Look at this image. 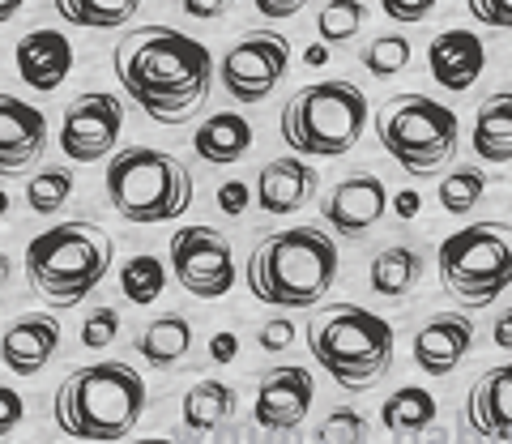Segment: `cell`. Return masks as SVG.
<instances>
[{
  "label": "cell",
  "mask_w": 512,
  "mask_h": 444,
  "mask_svg": "<svg viewBox=\"0 0 512 444\" xmlns=\"http://www.w3.org/2000/svg\"><path fill=\"white\" fill-rule=\"evenodd\" d=\"M470 146L483 163H512V90H500L483 99L474 116V133H470Z\"/></svg>",
  "instance_id": "cell-23"
},
{
  "label": "cell",
  "mask_w": 512,
  "mask_h": 444,
  "mask_svg": "<svg viewBox=\"0 0 512 444\" xmlns=\"http://www.w3.org/2000/svg\"><path fill=\"white\" fill-rule=\"evenodd\" d=\"M444 444H453V440H444Z\"/></svg>",
  "instance_id": "cell-47"
},
{
  "label": "cell",
  "mask_w": 512,
  "mask_h": 444,
  "mask_svg": "<svg viewBox=\"0 0 512 444\" xmlns=\"http://www.w3.org/2000/svg\"><path fill=\"white\" fill-rule=\"evenodd\" d=\"M431 0H384V13H389L393 22H423L431 18Z\"/></svg>",
  "instance_id": "cell-38"
},
{
  "label": "cell",
  "mask_w": 512,
  "mask_h": 444,
  "mask_svg": "<svg viewBox=\"0 0 512 444\" xmlns=\"http://www.w3.org/2000/svg\"><path fill=\"white\" fill-rule=\"evenodd\" d=\"M5 368L26 380V376H39L47 368V359H52L60 351V321L56 316H22L18 325H9L5 329Z\"/></svg>",
  "instance_id": "cell-20"
},
{
  "label": "cell",
  "mask_w": 512,
  "mask_h": 444,
  "mask_svg": "<svg viewBox=\"0 0 512 444\" xmlns=\"http://www.w3.org/2000/svg\"><path fill=\"white\" fill-rule=\"evenodd\" d=\"M60 18L73 26H94V30H111L137 18L133 0H120V5H107V0H60Z\"/></svg>",
  "instance_id": "cell-29"
},
{
  "label": "cell",
  "mask_w": 512,
  "mask_h": 444,
  "mask_svg": "<svg viewBox=\"0 0 512 444\" xmlns=\"http://www.w3.org/2000/svg\"><path fill=\"white\" fill-rule=\"evenodd\" d=\"M316 380L308 368H274L256 385V427L265 432H291L312 410Z\"/></svg>",
  "instance_id": "cell-14"
},
{
  "label": "cell",
  "mask_w": 512,
  "mask_h": 444,
  "mask_svg": "<svg viewBox=\"0 0 512 444\" xmlns=\"http://www.w3.org/2000/svg\"><path fill=\"white\" fill-rule=\"evenodd\" d=\"M393 205H397V214H402V218H414V214H419V193H402Z\"/></svg>",
  "instance_id": "cell-44"
},
{
  "label": "cell",
  "mask_w": 512,
  "mask_h": 444,
  "mask_svg": "<svg viewBox=\"0 0 512 444\" xmlns=\"http://www.w3.org/2000/svg\"><path fill=\"white\" fill-rule=\"evenodd\" d=\"M18 73L30 90L52 94L73 69V43L60 35V30H30L26 39H18Z\"/></svg>",
  "instance_id": "cell-19"
},
{
  "label": "cell",
  "mask_w": 512,
  "mask_h": 444,
  "mask_svg": "<svg viewBox=\"0 0 512 444\" xmlns=\"http://www.w3.org/2000/svg\"><path fill=\"white\" fill-rule=\"evenodd\" d=\"M120 133H124V107L116 94L103 90L77 94L60 120V150L73 163H99V158H107L120 146Z\"/></svg>",
  "instance_id": "cell-12"
},
{
  "label": "cell",
  "mask_w": 512,
  "mask_h": 444,
  "mask_svg": "<svg viewBox=\"0 0 512 444\" xmlns=\"http://www.w3.org/2000/svg\"><path fill=\"white\" fill-rule=\"evenodd\" d=\"M427 69L444 90L461 94V90H470L478 77H483L487 47H483V39H478L474 30H461V26L440 30V35L431 39V47H427Z\"/></svg>",
  "instance_id": "cell-16"
},
{
  "label": "cell",
  "mask_w": 512,
  "mask_h": 444,
  "mask_svg": "<svg viewBox=\"0 0 512 444\" xmlns=\"http://www.w3.org/2000/svg\"><path fill=\"white\" fill-rule=\"evenodd\" d=\"M376 137L384 154L410 176H436L440 167L453 163L461 124L453 107H444L427 94H393L376 111Z\"/></svg>",
  "instance_id": "cell-7"
},
{
  "label": "cell",
  "mask_w": 512,
  "mask_h": 444,
  "mask_svg": "<svg viewBox=\"0 0 512 444\" xmlns=\"http://www.w3.org/2000/svg\"><path fill=\"white\" fill-rule=\"evenodd\" d=\"M367 124V94L355 82H316L303 86L282 107V141L308 158H342L355 150Z\"/></svg>",
  "instance_id": "cell-6"
},
{
  "label": "cell",
  "mask_w": 512,
  "mask_h": 444,
  "mask_svg": "<svg viewBox=\"0 0 512 444\" xmlns=\"http://www.w3.org/2000/svg\"><path fill=\"white\" fill-rule=\"evenodd\" d=\"M252 124L239 116V111H218L192 133V150H197L201 163H214V167H231L239 163L248 150H252Z\"/></svg>",
  "instance_id": "cell-22"
},
{
  "label": "cell",
  "mask_w": 512,
  "mask_h": 444,
  "mask_svg": "<svg viewBox=\"0 0 512 444\" xmlns=\"http://www.w3.org/2000/svg\"><path fill=\"white\" fill-rule=\"evenodd\" d=\"M235 333H214V342H210V359L214 363H231L235 359Z\"/></svg>",
  "instance_id": "cell-41"
},
{
  "label": "cell",
  "mask_w": 512,
  "mask_h": 444,
  "mask_svg": "<svg viewBox=\"0 0 512 444\" xmlns=\"http://www.w3.org/2000/svg\"><path fill=\"white\" fill-rule=\"evenodd\" d=\"M487 193V176H483V167H453L448 176L440 180V205L448 214H470L478 201H483Z\"/></svg>",
  "instance_id": "cell-30"
},
{
  "label": "cell",
  "mask_w": 512,
  "mask_h": 444,
  "mask_svg": "<svg viewBox=\"0 0 512 444\" xmlns=\"http://www.w3.org/2000/svg\"><path fill=\"white\" fill-rule=\"evenodd\" d=\"M235 389L222 385V380H197L188 393H184V423L192 432H218L222 423H231L235 415Z\"/></svg>",
  "instance_id": "cell-25"
},
{
  "label": "cell",
  "mask_w": 512,
  "mask_h": 444,
  "mask_svg": "<svg viewBox=\"0 0 512 444\" xmlns=\"http://www.w3.org/2000/svg\"><path fill=\"white\" fill-rule=\"evenodd\" d=\"M470 346H474V321L461 312H444V316H431L414 333V363L431 380H444L457 372V363L470 355Z\"/></svg>",
  "instance_id": "cell-15"
},
{
  "label": "cell",
  "mask_w": 512,
  "mask_h": 444,
  "mask_svg": "<svg viewBox=\"0 0 512 444\" xmlns=\"http://www.w3.org/2000/svg\"><path fill=\"white\" fill-rule=\"evenodd\" d=\"M116 338H120V312H111V308H94V312H86L82 346H90V351H103V346H111Z\"/></svg>",
  "instance_id": "cell-35"
},
{
  "label": "cell",
  "mask_w": 512,
  "mask_h": 444,
  "mask_svg": "<svg viewBox=\"0 0 512 444\" xmlns=\"http://www.w3.org/2000/svg\"><path fill=\"white\" fill-rule=\"evenodd\" d=\"M384 210H389V188H384V180L372 176V171H355V176H346L338 188H333L320 214H325V227L333 235H342V240H363V235L384 218Z\"/></svg>",
  "instance_id": "cell-13"
},
{
  "label": "cell",
  "mask_w": 512,
  "mask_h": 444,
  "mask_svg": "<svg viewBox=\"0 0 512 444\" xmlns=\"http://www.w3.org/2000/svg\"><path fill=\"white\" fill-rule=\"evenodd\" d=\"M69 193H73V171L69 167H43L39 176L26 184V205L35 214H52L69 201Z\"/></svg>",
  "instance_id": "cell-31"
},
{
  "label": "cell",
  "mask_w": 512,
  "mask_h": 444,
  "mask_svg": "<svg viewBox=\"0 0 512 444\" xmlns=\"http://www.w3.org/2000/svg\"><path fill=\"white\" fill-rule=\"evenodd\" d=\"M146 410V380L128 363H90L60 380L52 415L73 440L116 444L128 440Z\"/></svg>",
  "instance_id": "cell-3"
},
{
  "label": "cell",
  "mask_w": 512,
  "mask_h": 444,
  "mask_svg": "<svg viewBox=\"0 0 512 444\" xmlns=\"http://www.w3.org/2000/svg\"><path fill=\"white\" fill-rule=\"evenodd\" d=\"M111 261H116V244L99 222H60L26 244V278L56 312L82 304L107 278Z\"/></svg>",
  "instance_id": "cell-4"
},
{
  "label": "cell",
  "mask_w": 512,
  "mask_h": 444,
  "mask_svg": "<svg viewBox=\"0 0 512 444\" xmlns=\"http://www.w3.org/2000/svg\"><path fill=\"white\" fill-rule=\"evenodd\" d=\"M316 444H367V419L359 410L338 406L333 415L316 427Z\"/></svg>",
  "instance_id": "cell-34"
},
{
  "label": "cell",
  "mask_w": 512,
  "mask_h": 444,
  "mask_svg": "<svg viewBox=\"0 0 512 444\" xmlns=\"http://www.w3.org/2000/svg\"><path fill=\"white\" fill-rule=\"evenodd\" d=\"M137 444H175V440H137Z\"/></svg>",
  "instance_id": "cell-46"
},
{
  "label": "cell",
  "mask_w": 512,
  "mask_h": 444,
  "mask_svg": "<svg viewBox=\"0 0 512 444\" xmlns=\"http://www.w3.org/2000/svg\"><path fill=\"white\" fill-rule=\"evenodd\" d=\"M470 13L487 26L512 30V0H470Z\"/></svg>",
  "instance_id": "cell-36"
},
{
  "label": "cell",
  "mask_w": 512,
  "mask_h": 444,
  "mask_svg": "<svg viewBox=\"0 0 512 444\" xmlns=\"http://www.w3.org/2000/svg\"><path fill=\"white\" fill-rule=\"evenodd\" d=\"M495 346H500V351H512V308L495 316Z\"/></svg>",
  "instance_id": "cell-42"
},
{
  "label": "cell",
  "mask_w": 512,
  "mask_h": 444,
  "mask_svg": "<svg viewBox=\"0 0 512 444\" xmlns=\"http://www.w3.org/2000/svg\"><path fill=\"white\" fill-rule=\"evenodd\" d=\"M0 410H5V415H0V432H5V436H13V427H18L22 423V398H18V389H0Z\"/></svg>",
  "instance_id": "cell-40"
},
{
  "label": "cell",
  "mask_w": 512,
  "mask_h": 444,
  "mask_svg": "<svg viewBox=\"0 0 512 444\" xmlns=\"http://www.w3.org/2000/svg\"><path fill=\"white\" fill-rule=\"evenodd\" d=\"M444 291L461 308H487L512 287V227L508 222H474L453 231L436 252Z\"/></svg>",
  "instance_id": "cell-9"
},
{
  "label": "cell",
  "mask_w": 512,
  "mask_h": 444,
  "mask_svg": "<svg viewBox=\"0 0 512 444\" xmlns=\"http://www.w3.org/2000/svg\"><path fill=\"white\" fill-rule=\"evenodd\" d=\"M286 69H291V43L278 30H248L222 56V86H227L235 103L256 107L274 94Z\"/></svg>",
  "instance_id": "cell-10"
},
{
  "label": "cell",
  "mask_w": 512,
  "mask_h": 444,
  "mask_svg": "<svg viewBox=\"0 0 512 444\" xmlns=\"http://www.w3.org/2000/svg\"><path fill=\"white\" fill-rule=\"evenodd\" d=\"M171 274L197 299H222L235 287V252L231 240L214 227H180L171 235Z\"/></svg>",
  "instance_id": "cell-11"
},
{
  "label": "cell",
  "mask_w": 512,
  "mask_h": 444,
  "mask_svg": "<svg viewBox=\"0 0 512 444\" xmlns=\"http://www.w3.org/2000/svg\"><path fill=\"white\" fill-rule=\"evenodd\" d=\"M192 18H222V13H227V5H184Z\"/></svg>",
  "instance_id": "cell-45"
},
{
  "label": "cell",
  "mask_w": 512,
  "mask_h": 444,
  "mask_svg": "<svg viewBox=\"0 0 512 444\" xmlns=\"http://www.w3.org/2000/svg\"><path fill=\"white\" fill-rule=\"evenodd\" d=\"M308 351L342 389H372L393 363V325L359 304H325L308 321Z\"/></svg>",
  "instance_id": "cell-5"
},
{
  "label": "cell",
  "mask_w": 512,
  "mask_h": 444,
  "mask_svg": "<svg viewBox=\"0 0 512 444\" xmlns=\"http://www.w3.org/2000/svg\"><path fill=\"white\" fill-rule=\"evenodd\" d=\"M295 342V325L286 321V316H274V321H265V329H261V351H286V346Z\"/></svg>",
  "instance_id": "cell-37"
},
{
  "label": "cell",
  "mask_w": 512,
  "mask_h": 444,
  "mask_svg": "<svg viewBox=\"0 0 512 444\" xmlns=\"http://www.w3.org/2000/svg\"><path fill=\"white\" fill-rule=\"evenodd\" d=\"M261 13H265V18H291V13H299V5H295V0H291V5H286V0H265Z\"/></svg>",
  "instance_id": "cell-43"
},
{
  "label": "cell",
  "mask_w": 512,
  "mask_h": 444,
  "mask_svg": "<svg viewBox=\"0 0 512 444\" xmlns=\"http://www.w3.org/2000/svg\"><path fill=\"white\" fill-rule=\"evenodd\" d=\"M244 282L269 308H316L338 282V244L320 227L274 231L252 244Z\"/></svg>",
  "instance_id": "cell-2"
},
{
  "label": "cell",
  "mask_w": 512,
  "mask_h": 444,
  "mask_svg": "<svg viewBox=\"0 0 512 444\" xmlns=\"http://www.w3.org/2000/svg\"><path fill=\"white\" fill-rule=\"evenodd\" d=\"M43 146H47L43 111L5 94V99H0V171L18 176L22 167H30L43 154Z\"/></svg>",
  "instance_id": "cell-18"
},
{
  "label": "cell",
  "mask_w": 512,
  "mask_h": 444,
  "mask_svg": "<svg viewBox=\"0 0 512 444\" xmlns=\"http://www.w3.org/2000/svg\"><path fill=\"white\" fill-rule=\"evenodd\" d=\"M410 39L402 35H380L363 47V69L372 73V77H397V73H406L410 65Z\"/></svg>",
  "instance_id": "cell-32"
},
{
  "label": "cell",
  "mask_w": 512,
  "mask_h": 444,
  "mask_svg": "<svg viewBox=\"0 0 512 444\" xmlns=\"http://www.w3.org/2000/svg\"><path fill=\"white\" fill-rule=\"evenodd\" d=\"M367 278H372L376 295L406 299L414 287H419V278H423V257L410 244H393V248H384V252H376V257H372Z\"/></svg>",
  "instance_id": "cell-24"
},
{
  "label": "cell",
  "mask_w": 512,
  "mask_h": 444,
  "mask_svg": "<svg viewBox=\"0 0 512 444\" xmlns=\"http://www.w3.org/2000/svg\"><path fill=\"white\" fill-rule=\"evenodd\" d=\"M111 65L124 94L158 124H184L197 116L214 86V56L201 39L171 26H137L116 43Z\"/></svg>",
  "instance_id": "cell-1"
},
{
  "label": "cell",
  "mask_w": 512,
  "mask_h": 444,
  "mask_svg": "<svg viewBox=\"0 0 512 444\" xmlns=\"http://www.w3.org/2000/svg\"><path fill=\"white\" fill-rule=\"evenodd\" d=\"M466 423H470L483 440L512 444V363L487 368V372L470 385Z\"/></svg>",
  "instance_id": "cell-17"
},
{
  "label": "cell",
  "mask_w": 512,
  "mask_h": 444,
  "mask_svg": "<svg viewBox=\"0 0 512 444\" xmlns=\"http://www.w3.org/2000/svg\"><path fill=\"white\" fill-rule=\"evenodd\" d=\"M248 201H252V188H248V184H239V180H231V184H222V188H218L222 214H244V210H248Z\"/></svg>",
  "instance_id": "cell-39"
},
{
  "label": "cell",
  "mask_w": 512,
  "mask_h": 444,
  "mask_svg": "<svg viewBox=\"0 0 512 444\" xmlns=\"http://www.w3.org/2000/svg\"><path fill=\"white\" fill-rule=\"evenodd\" d=\"M380 419L393 436H419L436 423V398H431L423 385H402L384 398Z\"/></svg>",
  "instance_id": "cell-26"
},
{
  "label": "cell",
  "mask_w": 512,
  "mask_h": 444,
  "mask_svg": "<svg viewBox=\"0 0 512 444\" xmlns=\"http://www.w3.org/2000/svg\"><path fill=\"white\" fill-rule=\"evenodd\" d=\"M312 193H316V171L291 154L265 163V171L256 176V205L265 214H295L312 201Z\"/></svg>",
  "instance_id": "cell-21"
},
{
  "label": "cell",
  "mask_w": 512,
  "mask_h": 444,
  "mask_svg": "<svg viewBox=\"0 0 512 444\" xmlns=\"http://www.w3.org/2000/svg\"><path fill=\"white\" fill-rule=\"evenodd\" d=\"M107 201L128 222H171L192 205V176L180 158L128 146L107 163Z\"/></svg>",
  "instance_id": "cell-8"
},
{
  "label": "cell",
  "mask_w": 512,
  "mask_h": 444,
  "mask_svg": "<svg viewBox=\"0 0 512 444\" xmlns=\"http://www.w3.org/2000/svg\"><path fill=\"white\" fill-rule=\"evenodd\" d=\"M192 346V325L184 321V316H158V321H150L146 329H141L137 338V351L146 363H154V368H175Z\"/></svg>",
  "instance_id": "cell-27"
},
{
  "label": "cell",
  "mask_w": 512,
  "mask_h": 444,
  "mask_svg": "<svg viewBox=\"0 0 512 444\" xmlns=\"http://www.w3.org/2000/svg\"><path fill=\"white\" fill-rule=\"evenodd\" d=\"M363 22H367V5H325L316 18V30L325 43H346L359 35Z\"/></svg>",
  "instance_id": "cell-33"
},
{
  "label": "cell",
  "mask_w": 512,
  "mask_h": 444,
  "mask_svg": "<svg viewBox=\"0 0 512 444\" xmlns=\"http://www.w3.org/2000/svg\"><path fill=\"white\" fill-rule=\"evenodd\" d=\"M163 287H167V269H163V261H158V257L141 252V257L124 261V269H120V291H124L128 304L150 308L154 299L163 295Z\"/></svg>",
  "instance_id": "cell-28"
}]
</instances>
